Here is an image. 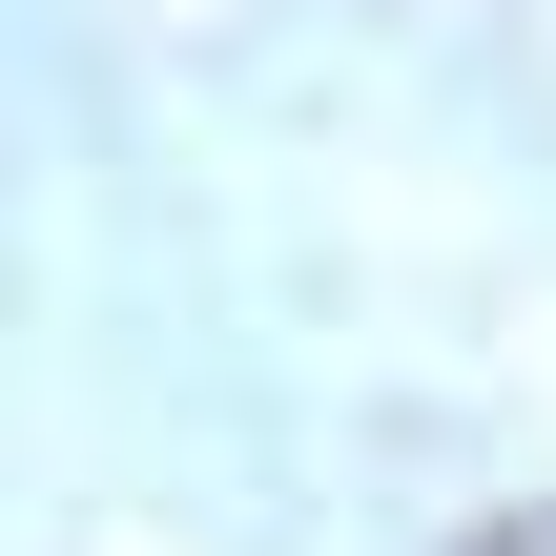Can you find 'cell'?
<instances>
[{"instance_id":"6da1fadb","label":"cell","mask_w":556,"mask_h":556,"mask_svg":"<svg viewBox=\"0 0 556 556\" xmlns=\"http://www.w3.org/2000/svg\"><path fill=\"white\" fill-rule=\"evenodd\" d=\"M454 556H556V516H495V536H454Z\"/></svg>"}]
</instances>
